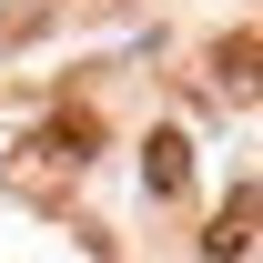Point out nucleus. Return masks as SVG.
Returning a JSON list of instances; mask_svg holds the SVG:
<instances>
[{
  "label": "nucleus",
  "mask_w": 263,
  "mask_h": 263,
  "mask_svg": "<svg viewBox=\"0 0 263 263\" xmlns=\"http://www.w3.org/2000/svg\"><path fill=\"white\" fill-rule=\"evenodd\" d=\"M253 223H263V193H233L223 213H213V233H202V253H213V263H233L243 243H253Z\"/></svg>",
  "instance_id": "f257e3e1"
},
{
  "label": "nucleus",
  "mask_w": 263,
  "mask_h": 263,
  "mask_svg": "<svg viewBox=\"0 0 263 263\" xmlns=\"http://www.w3.org/2000/svg\"><path fill=\"white\" fill-rule=\"evenodd\" d=\"M213 81H223V91H253L263 81V31H223L213 41Z\"/></svg>",
  "instance_id": "f03ea898"
},
{
  "label": "nucleus",
  "mask_w": 263,
  "mask_h": 263,
  "mask_svg": "<svg viewBox=\"0 0 263 263\" xmlns=\"http://www.w3.org/2000/svg\"><path fill=\"white\" fill-rule=\"evenodd\" d=\"M142 172H152V193H182V182H193V142L162 122L152 142H142Z\"/></svg>",
  "instance_id": "7ed1b4c3"
}]
</instances>
